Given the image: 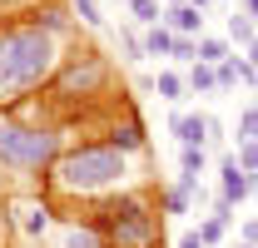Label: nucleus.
I'll use <instances>...</instances> for the list:
<instances>
[{
    "label": "nucleus",
    "instance_id": "obj_18",
    "mask_svg": "<svg viewBox=\"0 0 258 248\" xmlns=\"http://www.w3.org/2000/svg\"><path fill=\"white\" fill-rule=\"evenodd\" d=\"M224 233H228V218H219V214H214V218H204V223H199V243H204V248H209V243H219Z\"/></svg>",
    "mask_w": 258,
    "mask_h": 248
},
{
    "label": "nucleus",
    "instance_id": "obj_8",
    "mask_svg": "<svg viewBox=\"0 0 258 248\" xmlns=\"http://www.w3.org/2000/svg\"><path fill=\"white\" fill-rule=\"evenodd\" d=\"M15 223H20V233H30V238L50 233V204H45V199H40V204H20V209H15Z\"/></svg>",
    "mask_w": 258,
    "mask_h": 248
},
{
    "label": "nucleus",
    "instance_id": "obj_29",
    "mask_svg": "<svg viewBox=\"0 0 258 248\" xmlns=\"http://www.w3.org/2000/svg\"><path fill=\"white\" fill-rule=\"evenodd\" d=\"M169 5H189V0H169Z\"/></svg>",
    "mask_w": 258,
    "mask_h": 248
},
{
    "label": "nucleus",
    "instance_id": "obj_15",
    "mask_svg": "<svg viewBox=\"0 0 258 248\" xmlns=\"http://www.w3.org/2000/svg\"><path fill=\"white\" fill-rule=\"evenodd\" d=\"M228 40L248 50V45L258 40V35H253V20H248V15H228Z\"/></svg>",
    "mask_w": 258,
    "mask_h": 248
},
{
    "label": "nucleus",
    "instance_id": "obj_30",
    "mask_svg": "<svg viewBox=\"0 0 258 248\" xmlns=\"http://www.w3.org/2000/svg\"><path fill=\"white\" fill-rule=\"evenodd\" d=\"M238 248H253V243H238Z\"/></svg>",
    "mask_w": 258,
    "mask_h": 248
},
{
    "label": "nucleus",
    "instance_id": "obj_26",
    "mask_svg": "<svg viewBox=\"0 0 258 248\" xmlns=\"http://www.w3.org/2000/svg\"><path fill=\"white\" fill-rule=\"evenodd\" d=\"M179 248H204V243H199V233H184V238H179Z\"/></svg>",
    "mask_w": 258,
    "mask_h": 248
},
{
    "label": "nucleus",
    "instance_id": "obj_19",
    "mask_svg": "<svg viewBox=\"0 0 258 248\" xmlns=\"http://www.w3.org/2000/svg\"><path fill=\"white\" fill-rule=\"evenodd\" d=\"M154 90H159V99H184V80L174 70H164L159 80H154Z\"/></svg>",
    "mask_w": 258,
    "mask_h": 248
},
{
    "label": "nucleus",
    "instance_id": "obj_13",
    "mask_svg": "<svg viewBox=\"0 0 258 248\" xmlns=\"http://www.w3.org/2000/svg\"><path fill=\"white\" fill-rule=\"evenodd\" d=\"M189 90H194V94H214V90H219L214 65H199V60H194V70H189Z\"/></svg>",
    "mask_w": 258,
    "mask_h": 248
},
{
    "label": "nucleus",
    "instance_id": "obj_5",
    "mask_svg": "<svg viewBox=\"0 0 258 248\" xmlns=\"http://www.w3.org/2000/svg\"><path fill=\"white\" fill-rule=\"evenodd\" d=\"M104 80H109V65L99 60L95 50H85V55L60 75V94H95Z\"/></svg>",
    "mask_w": 258,
    "mask_h": 248
},
{
    "label": "nucleus",
    "instance_id": "obj_23",
    "mask_svg": "<svg viewBox=\"0 0 258 248\" xmlns=\"http://www.w3.org/2000/svg\"><path fill=\"white\" fill-rule=\"evenodd\" d=\"M75 10H80V20H85V25H99V20H104V15L95 10V0H75Z\"/></svg>",
    "mask_w": 258,
    "mask_h": 248
},
{
    "label": "nucleus",
    "instance_id": "obj_2",
    "mask_svg": "<svg viewBox=\"0 0 258 248\" xmlns=\"http://www.w3.org/2000/svg\"><path fill=\"white\" fill-rule=\"evenodd\" d=\"M124 174H129V154L109 149V144H80L50 164V189L64 199H95V194L119 189Z\"/></svg>",
    "mask_w": 258,
    "mask_h": 248
},
{
    "label": "nucleus",
    "instance_id": "obj_3",
    "mask_svg": "<svg viewBox=\"0 0 258 248\" xmlns=\"http://www.w3.org/2000/svg\"><path fill=\"white\" fill-rule=\"evenodd\" d=\"M90 228L104 238V248H159L164 243L159 214L149 209L144 194H119V199L99 204L90 214Z\"/></svg>",
    "mask_w": 258,
    "mask_h": 248
},
{
    "label": "nucleus",
    "instance_id": "obj_9",
    "mask_svg": "<svg viewBox=\"0 0 258 248\" xmlns=\"http://www.w3.org/2000/svg\"><path fill=\"white\" fill-rule=\"evenodd\" d=\"M104 144H109V149H119V154H139V149H144V129H139V119H124V124H114Z\"/></svg>",
    "mask_w": 258,
    "mask_h": 248
},
{
    "label": "nucleus",
    "instance_id": "obj_4",
    "mask_svg": "<svg viewBox=\"0 0 258 248\" xmlns=\"http://www.w3.org/2000/svg\"><path fill=\"white\" fill-rule=\"evenodd\" d=\"M60 159V134L40 129V124H20L0 114V169L5 174H40Z\"/></svg>",
    "mask_w": 258,
    "mask_h": 248
},
{
    "label": "nucleus",
    "instance_id": "obj_7",
    "mask_svg": "<svg viewBox=\"0 0 258 248\" xmlns=\"http://www.w3.org/2000/svg\"><path fill=\"white\" fill-rule=\"evenodd\" d=\"M174 139L189 149V144H209V114H174Z\"/></svg>",
    "mask_w": 258,
    "mask_h": 248
},
{
    "label": "nucleus",
    "instance_id": "obj_12",
    "mask_svg": "<svg viewBox=\"0 0 258 248\" xmlns=\"http://www.w3.org/2000/svg\"><path fill=\"white\" fill-rule=\"evenodd\" d=\"M194 60H199V65H219V60H228V45H224V40H214V35H199Z\"/></svg>",
    "mask_w": 258,
    "mask_h": 248
},
{
    "label": "nucleus",
    "instance_id": "obj_14",
    "mask_svg": "<svg viewBox=\"0 0 258 248\" xmlns=\"http://www.w3.org/2000/svg\"><path fill=\"white\" fill-rule=\"evenodd\" d=\"M144 55H174V30L169 25H154L144 35Z\"/></svg>",
    "mask_w": 258,
    "mask_h": 248
},
{
    "label": "nucleus",
    "instance_id": "obj_1",
    "mask_svg": "<svg viewBox=\"0 0 258 248\" xmlns=\"http://www.w3.org/2000/svg\"><path fill=\"white\" fill-rule=\"evenodd\" d=\"M55 70V40L40 25H10L0 30V104L15 94H30Z\"/></svg>",
    "mask_w": 258,
    "mask_h": 248
},
{
    "label": "nucleus",
    "instance_id": "obj_20",
    "mask_svg": "<svg viewBox=\"0 0 258 248\" xmlns=\"http://www.w3.org/2000/svg\"><path fill=\"white\" fill-rule=\"evenodd\" d=\"M248 139H258V104H248L238 114V144H248Z\"/></svg>",
    "mask_w": 258,
    "mask_h": 248
},
{
    "label": "nucleus",
    "instance_id": "obj_21",
    "mask_svg": "<svg viewBox=\"0 0 258 248\" xmlns=\"http://www.w3.org/2000/svg\"><path fill=\"white\" fill-rule=\"evenodd\" d=\"M238 169H248V174H258V139H248V144H238Z\"/></svg>",
    "mask_w": 258,
    "mask_h": 248
},
{
    "label": "nucleus",
    "instance_id": "obj_11",
    "mask_svg": "<svg viewBox=\"0 0 258 248\" xmlns=\"http://www.w3.org/2000/svg\"><path fill=\"white\" fill-rule=\"evenodd\" d=\"M60 248H104V238H99L90 223H75V228H64Z\"/></svg>",
    "mask_w": 258,
    "mask_h": 248
},
{
    "label": "nucleus",
    "instance_id": "obj_6",
    "mask_svg": "<svg viewBox=\"0 0 258 248\" xmlns=\"http://www.w3.org/2000/svg\"><path fill=\"white\" fill-rule=\"evenodd\" d=\"M248 194H258V174L238 169V159L224 154L219 159V199H224V204H243Z\"/></svg>",
    "mask_w": 258,
    "mask_h": 248
},
{
    "label": "nucleus",
    "instance_id": "obj_25",
    "mask_svg": "<svg viewBox=\"0 0 258 248\" xmlns=\"http://www.w3.org/2000/svg\"><path fill=\"white\" fill-rule=\"evenodd\" d=\"M243 243L258 248V218H248V223H243Z\"/></svg>",
    "mask_w": 258,
    "mask_h": 248
},
{
    "label": "nucleus",
    "instance_id": "obj_27",
    "mask_svg": "<svg viewBox=\"0 0 258 248\" xmlns=\"http://www.w3.org/2000/svg\"><path fill=\"white\" fill-rule=\"evenodd\" d=\"M243 10H248V20H258V0H243Z\"/></svg>",
    "mask_w": 258,
    "mask_h": 248
},
{
    "label": "nucleus",
    "instance_id": "obj_16",
    "mask_svg": "<svg viewBox=\"0 0 258 248\" xmlns=\"http://www.w3.org/2000/svg\"><path fill=\"white\" fill-rule=\"evenodd\" d=\"M179 164H184V174H194V179H199V174L209 169V149H204V144H189V149L179 154Z\"/></svg>",
    "mask_w": 258,
    "mask_h": 248
},
{
    "label": "nucleus",
    "instance_id": "obj_17",
    "mask_svg": "<svg viewBox=\"0 0 258 248\" xmlns=\"http://www.w3.org/2000/svg\"><path fill=\"white\" fill-rule=\"evenodd\" d=\"M129 15L139 20V25H159V0H129Z\"/></svg>",
    "mask_w": 258,
    "mask_h": 248
},
{
    "label": "nucleus",
    "instance_id": "obj_28",
    "mask_svg": "<svg viewBox=\"0 0 258 248\" xmlns=\"http://www.w3.org/2000/svg\"><path fill=\"white\" fill-rule=\"evenodd\" d=\"M189 5H194V10H204V5H214V0H189Z\"/></svg>",
    "mask_w": 258,
    "mask_h": 248
},
{
    "label": "nucleus",
    "instance_id": "obj_22",
    "mask_svg": "<svg viewBox=\"0 0 258 248\" xmlns=\"http://www.w3.org/2000/svg\"><path fill=\"white\" fill-rule=\"evenodd\" d=\"M194 35H174V60H194Z\"/></svg>",
    "mask_w": 258,
    "mask_h": 248
},
{
    "label": "nucleus",
    "instance_id": "obj_10",
    "mask_svg": "<svg viewBox=\"0 0 258 248\" xmlns=\"http://www.w3.org/2000/svg\"><path fill=\"white\" fill-rule=\"evenodd\" d=\"M164 20H169V30L174 35H204V15L194 10V5H174V10H164Z\"/></svg>",
    "mask_w": 258,
    "mask_h": 248
},
{
    "label": "nucleus",
    "instance_id": "obj_24",
    "mask_svg": "<svg viewBox=\"0 0 258 248\" xmlns=\"http://www.w3.org/2000/svg\"><path fill=\"white\" fill-rule=\"evenodd\" d=\"M119 40H124L129 60H139V55H144V40H139V35H134V30H124V35H119Z\"/></svg>",
    "mask_w": 258,
    "mask_h": 248
}]
</instances>
